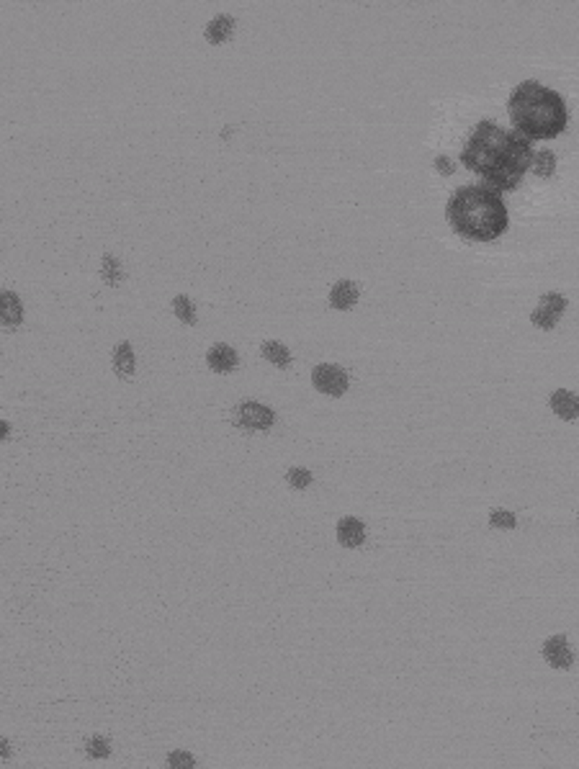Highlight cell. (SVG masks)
<instances>
[{
	"instance_id": "1",
	"label": "cell",
	"mask_w": 579,
	"mask_h": 769,
	"mask_svg": "<svg viewBox=\"0 0 579 769\" xmlns=\"http://www.w3.org/2000/svg\"><path fill=\"white\" fill-rule=\"evenodd\" d=\"M533 155L530 140L520 137L518 131H505L497 124L479 121L458 160L484 178L489 188L505 193L518 188L523 175L533 167Z\"/></svg>"
},
{
	"instance_id": "2",
	"label": "cell",
	"mask_w": 579,
	"mask_h": 769,
	"mask_svg": "<svg viewBox=\"0 0 579 769\" xmlns=\"http://www.w3.org/2000/svg\"><path fill=\"white\" fill-rule=\"evenodd\" d=\"M507 111L515 131L526 140H556L569 124L564 98L538 80L518 83V87L510 93Z\"/></svg>"
},
{
	"instance_id": "3",
	"label": "cell",
	"mask_w": 579,
	"mask_h": 769,
	"mask_svg": "<svg viewBox=\"0 0 579 769\" xmlns=\"http://www.w3.org/2000/svg\"><path fill=\"white\" fill-rule=\"evenodd\" d=\"M448 221L471 242H492L507 229V206L489 185H464L448 201Z\"/></svg>"
},
{
	"instance_id": "4",
	"label": "cell",
	"mask_w": 579,
	"mask_h": 769,
	"mask_svg": "<svg viewBox=\"0 0 579 769\" xmlns=\"http://www.w3.org/2000/svg\"><path fill=\"white\" fill-rule=\"evenodd\" d=\"M312 384L317 386V391L327 394V396H340V394L348 391V373L340 366L319 363L312 371Z\"/></svg>"
},
{
	"instance_id": "5",
	"label": "cell",
	"mask_w": 579,
	"mask_h": 769,
	"mask_svg": "<svg viewBox=\"0 0 579 769\" xmlns=\"http://www.w3.org/2000/svg\"><path fill=\"white\" fill-rule=\"evenodd\" d=\"M564 309H567V298H564L562 294H556V291H548V294L541 296L538 306L533 309L530 322H533L535 327H541V330H551V327H556V322L562 319Z\"/></svg>"
},
{
	"instance_id": "6",
	"label": "cell",
	"mask_w": 579,
	"mask_h": 769,
	"mask_svg": "<svg viewBox=\"0 0 579 769\" xmlns=\"http://www.w3.org/2000/svg\"><path fill=\"white\" fill-rule=\"evenodd\" d=\"M235 422L240 428H250V430H268L273 428L276 422V414H273L271 407L258 402H242L235 409Z\"/></svg>"
},
{
	"instance_id": "7",
	"label": "cell",
	"mask_w": 579,
	"mask_h": 769,
	"mask_svg": "<svg viewBox=\"0 0 579 769\" xmlns=\"http://www.w3.org/2000/svg\"><path fill=\"white\" fill-rule=\"evenodd\" d=\"M544 656L553 669H569L571 661H574V654H571V648L564 636H551V639L546 641Z\"/></svg>"
},
{
	"instance_id": "8",
	"label": "cell",
	"mask_w": 579,
	"mask_h": 769,
	"mask_svg": "<svg viewBox=\"0 0 579 769\" xmlns=\"http://www.w3.org/2000/svg\"><path fill=\"white\" fill-rule=\"evenodd\" d=\"M337 541L345 548H358L360 543L366 541V527L358 517H342L337 523Z\"/></svg>"
},
{
	"instance_id": "9",
	"label": "cell",
	"mask_w": 579,
	"mask_h": 769,
	"mask_svg": "<svg viewBox=\"0 0 579 769\" xmlns=\"http://www.w3.org/2000/svg\"><path fill=\"white\" fill-rule=\"evenodd\" d=\"M206 360H209L211 371H217V373H229V371L237 368V353L229 348V345H224V342L214 345V348L209 350Z\"/></svg>"
},
{
	"instance_id": "10",
	"label": "cell",
	"mask_w": 579,
	"mask_h": 769,
	"mask_svg": "<svg viewBox=\"0 0 579 769\" xmlns=\"http://www.w3.org/2000/svg\"><path fill=\"white\" fill-rule=\"evenodd\" d=\"M551 409L562 417V420H577L579 417V396L577 394L559 389L551 394Z\"/></svg>"
},
{
	"instance_id": "11",
	"label": "cell",
	"mask_w": 579,
	"mask_h": 769,
	"mask_svg": "<svg viewBox=\"0 0 579 769\" xmlns=\"http://www.w3.org/2000/svg\"><path fill=\"white\" fill-rule=\"evenodd\" d=\"M355 301H358V289H355L353 280H337L333 286V291H330V304H333L335 309H340V312L353 309Z\"/></svg>"
},
{
	"instance_id": "12",
	"label": "cell",
	"mask_w": 579,
	"mask_h": 769,
	"mask_svg": "<svg viewBox=\"0 0 579 769\" xmlns=\"http://www.w3.org/2000/svg\"><path fill=\"white\" fill-rule=\"evenodd\" d=\"M232 31H235V18L227 16V13H219V16L206 26V39H209L211 44H221L232 36Z\"/></svg>"
},
{
	"instance_id": "13",
	"label": "cell",
	"mask_w": 579,
	"mask_h": 769,
	"mask_svg": "<svg viewBox=\"0 0 579 769\" xmlns=\"http://www.w3.org/2000/svg\"><path fill=\"white\" fill-rule=\"evenodd\" d=\"M0 304H3V324L6 327L21 324V319H24V304H21V298L13 291H6L3 298H0Z\"/></svg>"
},
{
	"instance_id": "14",
	"label": "cell",
	"mask_w": 579,
	"mask_h": 769,
	"mask_svg": "<svg viewBox=\"0 0 579 769\" xmlns=\"http://www.w3.org/2000/svg\"><path fill=\"white\" fill-rule=\"evenodd\" d=\"M114 368L121 378L132 376L134 373V350L129 342H119L114 350Z\"/></svg>"
},
{
	"instance_id": "15",
	"label": "cell",
	"mask_w": 579,
	"mask_h": 769,
	"mask_svg": "<svg viewBox=\"0 0 579 769\" xmlns=\"http://www.w3.org/2000/svg\"><path fill=\"white\" fill-rule=\"evenodd\" d=\"M263 358L271 360L273 366L286 368L291 363V353H289V348H286V345H281V342L268 340V342H263Z\"/></svg>"
},
{
	"instance_id": "16",
	"label": "cell",
	"mask_w": 579,
	"mask_h": 769,
	"mask_svg": "<svg viewBox=\"0 0 579 769\" xmlns=\"http://www.w3.org/2000/svg\"><path fill=\"white\" fill-rule=\"evenodd\" d=\"M553 170H556V155L551 149H541L533 155V173L538 178H551Z\"/></svg>"
},
{
	"instance_id": "17",
	"label": "cell",
	"mask_w": 579,
	"mask_h": 769,
	"mask_svg": "<svg viewBox=\"0 0 579 769\" xmlns=\"http://www.w3.org/2000/svg\"><path fill=\"white\" fill-rule=\"evenodd\" d=\"M173 312L181 322L185 324H196V304H193L188 296H176L173 298Z\"/></svg>"
},
{
	"instance_id": "18",
	"label": "cell",
	"mask_w": 579,
	"mask_h": 769,
	"mask_svg": "<svg viewBox=\"0 0 579 769\" xmlns=\"http://www.w3.org/2000/svg\"><path fill=\"white\" fill-rule=\"evenodd\" d=\"M489 523L494 525V527H505V530H512L515 525H518V517L512 515V512H507V509H494L489 515Z\"/></svg>"
},
{
	"instance_id": "19",
	"label": "cell",
	"mask_w": 579,
	"mask_h": 769,
	"mask_svg": "<svg viewBox=\"0 0 579 769\" xmlns=\"http://www.w3.org/2000/svg\"><path fill=\"white\" fill-rule=\"evenodd\" d=\"M85 749H88V754L93 759H106V757L111 754V746H108V741H106L103 736H93Z\"/></svg>"
},
{
	"instance_id": "20",
	"label": "cell",
	"mask_w": 579,
	"mask_h": 769,
	"mask_svg": "<svg viewBox=\"0 0 579 769\" xmlns=\"http://www.w3.org/2000/svg\"><path fill=\"white\" fill-rule=\"evenodd\" d=\"M286 479H289V484L294 489H307L309 484H312V473H309L307 468H291V471L286 473Z\"/></svg>"
},
{
	"instance_id": "21",
	"label": "cell",
	"mask_w": 579,
	"mask_h": 769,
	"mask_svg": "<svg viewBox=\"0 0 579 769\" xmlns=\"http://www.w3.org/2000/svg\"><path fill=\"white\" fill-rule=\"evenodd\" d=\"M103 278L108 280L111 286H116V283H119V278H121V268H119L116 257H111V255H106V257H103Z\"/></svg>"
},
{
	"instance_id": "22",
	"label": "cell",
	"mask_w": 579,
	"mask_h": 769,
	"mask_svg": "<svg viewBox=\"0 0 579 769\" xmlns=\"http://www.w3.org/2000/svg\"><path fill=\"white\" fill-rule=\"evenodd\" d=\"M167 764L176 769H188V767H193V757L185 752H173L167 757Z\"/></svg>"
},
{
	"instance_id": "23",
	"label": "cell",
	"mask_w": 579,
	"mask_h": 769,
	"mask_svg": "<svg viewBox=\"0 0 579 769\" xmlns=\"http://www.w3.org/2000/svg\"><path fill=\"white\" fill-rule=\"evenodd\" d=\"M435 167H438V170H440V173H443V175H451V173H453V162H451V160H448V158H443V155H440V158L435 160Z\"/></svg>"
},
{
	"instance_id": "24",
	"label": "cell",
	"mask_w": 579,
	"mask_h": 769,
	"mask_svg": "<svg viewBox=\"0 0 579 769\" xmlns=\"http://www.w3.org/2000/svg\"><path fill=\"white\" fill-rule=\"evenodd\" d=\"M8 752H10V749H8V743L3 741V743H0V757H3V759H8Z\"/></svg>"
},
{
	"instance_id": "25",
	"label": "cell",
	"mask_w": 579,
	"mask_h": 769,
	"mask_svg": "<svg viewBox=\"0 0 579 769\" xmlns=\"http://www.w3.org/2000/svg\"><path fill=\"white\" fill-rule=\"evenodd\" d=\"M0 428H3V430H0V435H3V437H6V435H8V428H10V425H8V422H3V425H0Z\"/></svg>"
}]
</instances>
